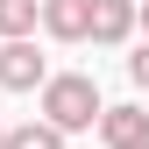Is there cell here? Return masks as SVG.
I'll list each match as a JSON object with an SVG mask.
<instances>
[{
  "label": "cell",
  "mask_w": 149,
  "mask_h": 149,
  "mask_svg": "<svg viewBox=\"0 0 149 149\" xmlns=\"http://www.w3.org/2000/svg\"><path fill=\"white\" fill-rule=\"evenodd\" d=\"M43 114L57 121L64 135H78V128H100L107 100H100V85H92L85 71H50L43 78Z\"/></svg>",
  "instance_id": "cell-1"
},
{
  "label": "cell",
  "mask_w": 149,
  "mask_h": 149,
  "mask_svg": "<svg viewBox=\"0 0 149 149\" xmlns=\"http://www.w3.org/2000/svg\"><path fill=\"white\" fill-rule=\"evenodd\" d=\"M50 78V57L29 43V36H0V85L7 92H43Z\"/></svg>",
  "instance_id": "cell-2"
},
{
  "label": "cell",
  "mask_w": 149,
  "mask_h": 149,
  "mask_svg": "<svg viewBox=\"0 0 149 149\" xmlns=\"http://www.w3.org/2000/svg\"><path fill=\"white\" fill-rule=\"evenodd\" d=\"M135 29H142V0H92V43L100 50H121Z\"/></svg>",
  "instance_id": "cell-3"
},
{
  "label": "cell",
  "mask_w": 149,
  "mask_h": 149,
  "mask_svg": "<svg viewBox=\"0 0 149 149\" xmlns=\"http://www.w3.org/2000/svg\"><path fill=\"white\" fill-rule=\"evenodd\" d=\"M43 36L50 43H92V0H43Z\"/></svg>",
  "instance_id": "cell-4"
},
{
  "label": "cell",
  "mask_w": 149,
  "mask_h": 149,
  "mask_svg": "<svg viewBox=\"0 0 149 149\" xmlns=\"http://www.w3.org/2000/svg\"><path fill=\"white\" fill-rule=\"evenodd\" d=\"M100 142H107V149L149 142V114H142V107H107V114H100Z\"/></svg>",
  "instance_id": "cell-5"
},
{
  "label": "cell",
  "mask_w": 149,
  "mask_h": 149,
  "mask_svg": "<svg viewBox=\"0 0 149 149\" xmlns=\"http://www.w3.org/2000/svg\"><path fill=\"white\" fill-rule=\"evenodd\" d=\"M7 149H64V128L57 121H22V128H7Z\"/></svg>",
  "instance_id": "cell-6"
},
{
  "label": "cell",
  "mask_w": 149,
  "mask_h": 149,
  "mask_svg": "<svg viewBox=\"0 0 149 149\" xmlns=\"http://www.w3.org/2000/svg\"><path fill=\"white\" fill-rule=\"evenodd\" d=\"M43 29V0H0V36H36Z\"/></svg>",
  "instance_id": "cell-7"
},
{
  "label": "cell",
  "mask_w": 149,
  "mask_h": 149,
  "mask_svg": "<svg viewBox=\"0 0 149 149\" xmlns=\"http://www.w3.org/2000/svg\"><path fill=\"white\" fill-rule=\"evenodd\" d=\"M128 78H135V92H149V36L135 43V57H128Z\"/></svg>",
  "instance_id": "cell-8"
},
{
  "label": "cell",
  "mask_w": 149,
  "mask_h": 149,
  "mask_svg": "<svg viewBox=\"0 0 149 149\" xmlns=\"http://www.w3.org/2000/svg\"><path fill=\"white\" fill-rule=\"evenodd\" d=\"M142 36H149V0H142Z\"/></svg>",
  "instance_id": "cell-9"
},
{
  "label": "cell",
  "mask_w": 149,
  "mask_h": 149,
  "mask_svg": "<svg viewBox=\"0 0 149 149\" xmlns=\"http://www.w3.org/2000/svg\"><path fill=\"white\" fill-rule=\"evenodd\" d=\"M0 149H7V121H0Z\"/></svg>",
  "instance_id": "cell-10"
},
{
  "label": "cell",
  "mask_w": 149,
  "mask_h": 149,
  "mask_svg": "<svg viewBox=\"0 0 149 149\" xmlns=\"http://www.w3.org/2000/svg\"><path fill=\"white\" fill-rule=\"evenodd\" d=\"M128 149H149V142H128Z\"/></svg>",
  "instance_id": "cell-11"
}]
</instances>
